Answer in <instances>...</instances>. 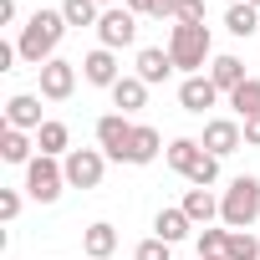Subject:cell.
I'll list each match as a JSON object with an SVG mask.
<instances>
[{"mask_svg":"<svg viewBox=\"0 0 260 260\" xmlns=\"http://www.w3.org/2000/svg\"><path fill=\"white\" fill-rule=\"evenodd\" d=\"M61 36H67V16H61V11H36V16L21 26L16 51H21V61H26V67H36V72H41V67L56 56Z\"/></svg>","mask_w":260,"mask_h":260,"instance_id":"1","label":"cell"},{"mask_svg":"<svg viewBox=\"0 0 260 260\" xmlns=\"http://www.w3.org/2000/svg\"><path fill=\"white\" fill-rule=\"evenodd\" d=\"M255 219H260V179L255 174H240L219 194V224L224 230H250Z\"/></svg>","mask_w":260,"mask_h":260,"instance_id":"2","label":"cell"},{"mask_svg":"<svg viewBox=\"0 0 260 260\" xmlns=\"http://www.w3.org/2000/svg\"><path fill=\"white\" fill-rule=\"evenodd\" d=\"M169 56H174V67H179V72L199 77V67H204V61H214L209 26H179V21H174V31H169Z\"/></svg>","mask_w":260,"mask_h":260,"instance_id":"3","label":"cell"},{"mask_svg":"<svg viewBox=\"0 0 260 260\" xmlns=\"http://www.w3.org/2000/svg\"><path fill=\"white\" fill-rule=\"evenodd\" d=\"M61 189H67V169H61V158L36 153V158L26 164V194H31L36 204H56Z\"/></svg>","mask_w":260,"mask_h":260,"instance_id":"4","label":"cell"},{"mask_svg":"<svg viewBox=\"0 0 260 260\" xmlns=\"http://www.w3.org/2000/svg\"><path fill=\"white\" fill-rule=\"evenodd\" d=\"M133 127L122 112H102L97 117V148L107 153V164H127V148H133Z\"/></svg>","mask_w":260,"mask_h":260,"instance_id":"5","label":"cell"},{"mask_svg":"<svg viewBox=\"0 0 260 260\" xmlns=\"http://www.w3.org/2000/svg\"><path fill=\"white\" fill-rule=\"evenodd\" d=\"M61 169H67V189H97L107 174V153L102 148H72L61 158Z\"/></svg>","mask_w":260,"mask_h":260,"instance_id":"6","label":"cell"},{"mask_svg":"<svg viewBox=\"0 0 260 260\" xmlns=\"http://www.w3.org/2000/svg\"><path fill=\"white\" fill-rule=\"evenodd\" d=\"M133 41H138V16H133V11H127V6L102 11V21H97V46L122 51V46H133Z\"/></svg>","mask_w":260,"mask_h":260,"instance_id":"7","label":"cell"},{"mask_svg":"<svg viewBox=\"0 0 260 260\" xmlns=\"http://www.w3.org/2000/svg\"><path fill=\"white\" fill-rule=\"evenodd\" d=\"M199 143H204V153H214V158H230L235 148H245V127H240V117H209Z\"/></svg>","mask_w":260,"mask_h":260,"instance_id":"8","label":"cell"},{"mask_svg":"<svg viewBox=\"0 0 260 260\" xmlns=\"http://www.w3.org/2000/svg\"><path fill=\"white\" fill-rule=\"evenodd\" d=\"M77 67H82V61L51 56V61L41 67V97H46V102H67V97L77 92Z\"/></svg>","mask_w":260,"mask_h":260,"instance_id":"9","label":"cell"},{"mask_svg":"<svg viewBox=\"0 0 260 260\" xmlns=\"http://www.w3.org/2000/svg\"><path fill=\"white\" fill-rule=\"evenodd\" d=\"M82 77L92 82V87H117L122 82V67H117V51H107V46H97V51H87L82 56Z\"/></svg>","mask_w":260,"mask_h":260,"instance_id":"10","label":"cell"},{"mask_svg":"<svg viewBox=\"0 0 260 260\" xmlns=\"http://www.w3.org/2000/svg\"><path fill=\"white\" fill-rule=\"evenodd\" d=\"M214 102H219V87L209 82V72H199V77H184V82H179V107H184V112H199V117H204Z\"/></svg>","mask_w":260,"mask_h":260,"instance_id":"11","label":"cell"},{"mask_svg":"<svg viewBox=\"0 0 260 260\" xmlns=\"http://www.w3.org/2000/svg\"><path fill=\"white\" fill-rule=\"evenodd\" d=\"M41 97L36 92H16L6 102V127H21V133H41Z\"/></svg>","mask_w":260,"mask_h":260,"instance_id":"12","label":"cell"},{"mask_svg":"<svg viewBox=\"0 0 260 260\" xmlns=\"http://www.w3.org/2000/svg\"><path fill=\"white\" fill-rule=\"evenodd\" d=\"M169 72H179L174 67V56H169V46H143L138 51V82H148V87H158V82H169Z\"/></svg>","mask_w":260,"mask_h":260,"instance_id":"13","label":"cell"},{"mask_svg":"<svg viewBox=\"0 0 260 260\" xmlns=\"http://www.w3.org/2000/svg\"><path fill=\"white\" fill-rule=\"evenodd\" d=\"M209 82L230 97V92H240L250 77H245V61H240V56H214V61H209Z\"/></svg>","mask_w":260,"mask_h":260,"instance_id":"14","label":"cell"},{"mask_svg":"<svg viewBox=\"0 0 260 260\" xmlns=\"http://www.w3.org/2000/svg\"><path fill=\"white\" fill-rule=\"evenodd\" d=\"M36 148H41L46 158H67V153H72V127L56 122V117H46L41 133H36Z\"/></svg>","mask_w":260,"mask_h":260,"instance_id":"15","label":"cell"},{"mask_svg":"<svg viewBox=\"0 0 260 260\" xmlns=\"http://www.w3.org/2000/svg\"><path fill=\"white\" fill-rule=\"evenodd\" d=\"M164 158H169V169H174L179 179H189V169L204 158V143H199V138H174V143L164 148Z\"/></svg>","mask_w":260,"mask_h":260,"instance_id":"16","label":"cell"},{"mask_svg":"<svg viewBox=\"0 0 260 260\" xmlns=\"http://www.w3.org/2000/svg\"><path fill=\"white\" fill-rule=\"evenodd\" d=\"M189 230H194V219H189V214H184L179 204H174V209H158V214H153V235H158L164 245H179V240H184Z\"/></svg>","mask_w":260,"mask_h":260,"instance_id":"17","label":"cell"},{"mask_svg":"<svg viewBox=\"0 0 260 260\" xmlns=\"http://www.w3.org/2000/svg\"><path fill=\"white\" fill-rule=\"evenodd\" d=\"M82 250H87V260H107V255L117 250V230H112L107 219L87 224V230H82Z\"/></svg>","mask_w":260,"mask_h":260,"instance_id":"18","label":"cell"},{"mask_svg":"<svg viewBox=\"0 0 260 260\" xmlns=\"http://www.w3.org/2000/svg\"><path fill=\"white\" fill-rule=\"evenodd\" d=\"M158 153H164V138H158V127L138 122V127H133V148H127V164H138V169H143V164H153Z\"/></svg>","mask_w":260,"mask_h":260,"instance_id":"19","label":"cell"},{"mask_svg":"<svg viewBox=\"0 0 260 260\" xmlns=\"http://www.w3.org/2000/svg\"><path fill=\"white\" fill-rule=\"evenodd\" d=\"M179 209H184V214H189V219H194V224H204V230H209V224H214V219H219V199H214V194H209V189H189V194H184V204H179Z\"/></svg>","mask_w":260,"mask_h":260,"instance_id":"20","label":"cell"},{"mask_svg":"<svg viewBox=\"0 0 260 260\" xmlns=\"http://www.w3.org/2000/svg\"><path fill=\"white\" fill-rule=\"evenodd\" d=\"M143 102H148V82H138V77H122V82L112 87V107H117L122 117H133Z\"/></svg>","mask_w":260,"mask_h":260,"instance_id":"21","label":"cell"},{"mask_svg":"<svg viewBox=\"0 0 260 260\" xmlns=\"http://www.w3.org/2000/svg\"><path fill=\"white\" fill-rule=\"evenodd\" d=\"M224 31H230V36H245V41H250V36L260 31V11L250 6V0H235V6L224 11Z\"/></svg>","mask_w":260,"mask_h":260,"instance_id":"22","label":"cell"},{"mask_svg":"<svg viewBox=\"0 0 260 260\" xmlns=\"http://www.w3.org/2000/svg\"><path fill=\"white\" fill-rule=\"evenodd\" d=\"M0 158H6V164H31L36 153H31V138L21 133V127H6V133H0Z\"/></svg>","mask_w":260,"mask_h":260,"instance_id":"23","label":"cell"},{"mask_svg":"<svg viewBox=\"0 0 260 260\" xmlns=\"http://www.w3.org/2000/svg\"><path fill=\"white\" fill-rule=\"evenodd\" d=\"M224 260H260V240L250 230H230L224 240Z\"/></svg>","mask_w":260,"mask_h":260,"instance_id":"24","label":"cell"},{"mask_svg":"<svg viewBox=\"0 0 260 260\" xmlns=\"http://www.w3.org/2000/svg\"><path fill=\"white\" fill-rule=\"evenodd\" d=\"M230 107L240 112V122H250V117H260V82L250 77L240 92H230Z\"/></svg>","mask_w":260,"mask_h":260,"instance_id":"25","label":"cell"},{"mask_svg":"<svg viewBox=\"0 0 260 260\" xmlns=\"http://www.w3.org/2000/svg\"><path fill=\"white\" fill-rule=\"evenodd\" d=\"M61 16H67V26H97L102 6L97 0H61Z\"/></svg>","mask_w":260,"mask_h":260,"instance_id":"26","label":"cell"},{"mask_svg":"<svg viewBox=\"0 0 260 260\" xmlns=\"http://www.w3.org/2000/svg\"><path fill=\"white\" fill-rule=\"evenodd\" d=\"M133 16H153V21H174V6L179 0H122Z\"/></svg>","mask_w":260,"mask_h":260,"instance_id":"27","label":"cell"},{"mask_svg":"<svg viewBox=\"0 0 260 260\" xmlns=\"http://www.w3.org/2000/svg\"><path fill=\"white\" fill-rule=\"evenodd\" d=\"M214 179H219V158H214V153H204V158L189 169V184H194V189H209Z\"/></svg>","mask_w":260,"mask_h":260,"instance_id":"28","label":"cell"},{"mask_svg":"<svg viewBox=\"0 0 260 260\" xmlns=\"http://www.w3.org/2000/svg\"><path fill=\"white\" fill-rule=\"evenodd\" d=\"M224 240H230V230H204V235H199V260L224 255Z\"/></svg>","mask_w":260,"mask_h":260,"instance_id":"29","label":"cell"},{"mask_svg":"<svg viewBox=\"0 0 260 260\" xmlns=\"http://www.w3.org/2000/svg\"><path fill=\"white\" fill-rule=\"evenodd\" d=\"M174 21H179V26H204V0H179V6H174Z\"/></svg>","mask_w":260,"mask_h":260,"instance_id":"30","label":"cell"},{"mask_svg":"<svg viewBox=\"0 0 260 260\" xmlns=\"http://www.w3.org/2000/svg\"><path fill=\"white\" fill-rule=\"evenodd\" d=\"M133 260H174V245H164V240L153 235V240H143V245L133 250Z\"/></svg>","mask_w":260,"mask_h":260,"instance_id":"31","label":"cell"},{"mask_svg":"<svg viewBox=\"0 0 260 260\" xmlns=\"http://www.w3.org/2000/svg\"><path fill=\"white\" fill-rule=\"evenodd\" d=\"M16 214H21V189H0V219L11 224Z\"/></svg>","mask_w":260,"mask_h":260,"instance_id":"32","label":"cell"},{"mask_svg":"<svg viewBox=\"0 0 260 260\" xmlns=\"http://www.w3.org/2000/svg\"><path fill=\"white\" fill-rule=\"evenodd\" d=\"M240 127H245V143L260 148V117H250V122H240Z\"/></svg>","mask_w":260,"mask_h":260,"instance_id":"33","label":"cell"},{"mask_svg":"<svg viewBox=\"0 0 260 260\" xmlns=\"http://www.w3.org/2000/svg\"><path fill=\"white\" fill-rule=\"evenodd\" d=\"M16 21V0H0V26H11Z\"/></svg>","mask_w":260,"mask_h":260,"instance_id":"34","label":"cell"},{"mask_svg":"<svg viewBox=\"0 0 260 260\" xmlns=\"http://www.w3.org/2000/svg\"><path fill=\"white\" fill-rule=\"evenodd\" d=\"M97 6H102V11H112V6H117V0H97Z\"/></svg>","mask_w":260,"mask_h":260,"instance_id":"35","label":"cell"},{"mask_svg":"<svg viewBox=\"0 0 260 260\" xmlns=\"http://www.w3.org/2000/svg\"><path fill=\"white\" fill-rule=\"evenodd\" d=\"M250 6H255V11H260V0H250Z\"/></svg>","mask_w":260,"mask_h":260,"instance_id":"36","label":"cell"},{"mask_svg":"<svg viewBox=\"0 0 260 260\" xmlns=\"http://www.w3.org/2000/svg\"><path fill=\"white\" fill-rule=\"evenodd\" d=\"M214 260H224V255H214Z\"/></svg>","mask_w":260,"mask_h":260,"instance_id":"37","label":"cell"}]
</instances>
